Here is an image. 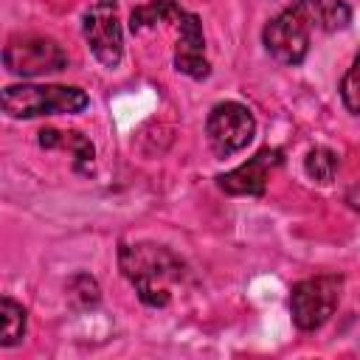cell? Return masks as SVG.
<instances>
[{
	"instance_id": "cell-1",
	"label": "cell",
	"mask_w": 360,
	"mask_h": 360,
	"mask_svg": "<svg viewBox=\"0 0 360 360\" xmlns=\"http://www.w3.org/2000/svg\"><path fill=\"white\" fill-rule=\"evenodd\" d=\"M118 267L135 287L146 307H166L172 301V284L183 281L186 267L174 250L155 242H135L118 248Z\"/></svg>"
},
{
	"instance_id": "cell-2",
	"label": "cell",
	"mask_w": 360,
	"mask_h": 360,
	"mask_svg": "<svg viewBox=\"0 0 360 360\" xmlns=\"http://www.w3.org/2000/svg\"><path fill=\"white\" fill-rule=\"evenodd\" d=\"M90 104L82 87L68 84H8L3 87V112L8 118H45V115H73Z\"/></svg>"
},
{
	"instance_id": "cell-3",
	"label": "cell",
	"mask_w": 360,
	"mask_h": 360,
	"mask_svg": "<svg viewBox=\"0 0 360 360\" xmlns=\"http://www.w3.org/2000/svg\"><path fill=\"white\" fill-rule=\"evenodd\" d=\"M312 31H318L309 0H292L287 8H281L262 31V42L267 53L287 68H295L307 59Z\"/></svg>"
},
{
	"instance_id": "cell-4",
	"label": "cell",
	"mask_w": 360,
	"mask_h": 360,
	"mask_svg": "<svg viewBox=\"0 0 360 360\" xmlns=\"http://www.w3.org/2000/svg\"><path fill=\"white\" fill-rule=\"evenodd\" d=\"M343 292V276L321 273L312 278H301L290 290V315L301 332L321 329L338 309Z\"/></svg>"
},
{
	"instance_id": "cell-5",
	"label": "cell",
	"mask_w": 360,
	"mask_h": 360,
	"mask_svg": "<svg viewBox=\"0 0 360 360\" xmlns=\"http://www.w3.org/2000/svg\"><path fill=\"white\" fill-rule=\"evenodd\" d=\"M3 65L11 76L34 79V76H48V73L65 70L68 68V53L51 37L17 34L3 48Z\"/></svg>"
},
{
	"instance_id": "cell-6",
	"label": "cell",
	"mask_w": 360,
	"mask_h": 360,
	"mask_svg": "<svg viewBox=\"0 0 360 360\" xmlns=\"http://www.w3.org/2000/svg\"><path fill=\"white\" fill-rule=\"evenodd\" d=\"M256 135V118L242 101H219L205 118V138L217 158L242 152Z\"/></svg>"
},
{
	"instance_id": "cell-7",
	"label": "cell",
	"mask_w": 360,
	"mask_h": 360,
	"mask_svg": "<svg viewBox=\"0 0 360 360\" xmlns=\"http://www.w3.org/2000/svg\"><path fill=\"white\" fill-rule=\"evenodd\" d=\"M82 34L90 53L104 68H118L124 56V31L118 17V0H93L82 17Z\"/></svg>"
},
{
	"instance_id": "cell-8",
	"label": "cell",
	"mask_w": 360,
	"mask_h": 360,
	"mask_svg": "<svg viewBox=\"0 0 360 360\" xmlns=\"http://www.w3.org/2000/svg\"><path fill=\"white\" fill-rule=\"evenodd\" d=\"M281 160H284V152L281 149L264 146L253 158H248L245 163H239L236 169L219 174L217 177V186L225 194H233V197H262L267 191L270 174L281 166Z\"/></svg>"
},
{
	"instance_id": "cell-9",
	"label": "cell",
	"mask_w": 360,
	"mask_h": 360,
	"mask_svg": "<svg viewBox=\"0 0 360 360\" xmlns=\"http://www.w3.org/2000/svg\"><path fill=\"white\" fill-rule=\"evenodd\" d=\"M174 31H177V45H174V70L188 76V79H208L211 62L205 56V34L202 22L197 14L180 8L174 17Z\"/></svg>"
},
{
	"instance_id": "cell-10",
	"label": "cell",
	"mask_w": 360,
	"mask_h": 360,
	"mask_svg": "<svg viewBox=\"0 0 360 360\" xmlns=\"http://www.w3.org/2000/svg\"><path fill=\"white\" fill-rule=\"evenodd\" d=\"M39 146L45 149H70L73 152V169L76 172H84L93 166V158H96V149L90 143L87 135L76 132V129H42L39 132Z\"/></svg>"
},
{
	"instance_id": "cell-11",
	"label": "cell",
	"mask_w": 360,
	"mask_h": 360,
	"mask_svg": "<svg viewBox=\"0 0 360 360\" xmlns=\"http://www.w3.org/2000/svg\"><path fill=\"white\" fill-rule=\"evenodd\" d=\"M180 3L174 0H149L143 6H138L129 17V28L132 34H143V31H152L163 22H174V17L180 14Z\"/></svg>"
},
{
	"instance_id": "cell-12",
	"label": "cell",
	"mask_w": 360,
	"mask_h": 360,
	"mask_svg": "<svg viewBox=\"0 0 360 360\" xmlns=\"http://www.w3.org/2000/svg\"><path fill=\"white\" fill-rule=\"evenodd\" d=\"M65 298L76 312H84V309H93L101 301V287L90 273H76L65 284Z\"/></svg>"
},
{
	"instance_id": "cell-13",
	"label": "cell",
	"mask_w": 360,
	"mask_h": 360,
	"mask_svg": "<svg viewBox=\"0 0 360 360\" xmlns=\"http://www.w3.org/2000/svg\"><path fill=\"white\" fill-rule=\"evenodd\" d=\"M25 309L22 304H17L14 298L3 295L0 301V346H17L25 335Z\"/></svg>"
},
{
	"instance_id": "cell-14",
	"label": "cell",
	"mask_w": 360,
	"mask_h": 360,
	"mask_svg": "<svg viewBox=\"0 0 360 360\" xmlns=\"http://www.w3.org/2000/svg\"><path fill=\"white\" fill-rule=\"evenodd\" d=\"M338 166H340L338 155H335L332 149H326V146H315V149H309L307 158H304V172H307V177L315 180V183H323V186L335 180Z\"/></svg>"
},
{
	"instance_id": "cell-15",
	"label": "cell",
	"mask_w": 360,
	"mask_h": 360,
	"mask_svg": "<svg viewBox=\"0 0 360 360\" xmlns=\"http://www.w3.org/2000/svg\"><path fill=\"white\" fill-rule=\"evenodd\" d=\"M340 98L352 115H360V53L354 56L352 68L340 79Z\"/></svg>"
},
{
	"instance_id": "cell-16",
	"label": "cell",
	"mask_w": 360,
	"mask_h": 360,
	"mask_svg": "<svg viewBox=\"0 0 360 360\" xmlns=\"http://www.w3.org/2000/svg\"><path fill=\"white\" fill-rule=\"evenodd\" d=\"M343 200H346V205H349L352 211H360V180L346 188V197H343Z\"/></svg>"
}]
</instances>
